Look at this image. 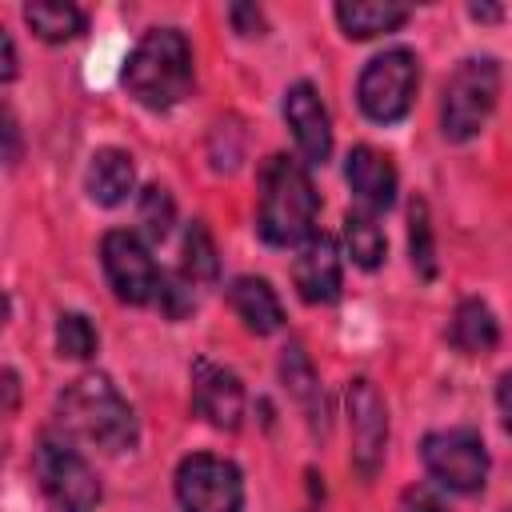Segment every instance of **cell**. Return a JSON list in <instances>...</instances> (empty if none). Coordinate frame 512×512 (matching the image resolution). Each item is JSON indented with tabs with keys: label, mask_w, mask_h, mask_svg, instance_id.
I'll return each mask as SVG.
<instances>
[{
	"label": "cell",
	"mask_w": 512,
	"mask_h": 512,
	"mask_svg": "<svg viewBox=\"0 0 512 512\" xmlns=\"http://www.w3.org/2000/svg\"><path fill=\"white\" fill-rule=\"evenodd\" d=\"M320 192L300 156L268 152L256 168V232L272 248H300L316 236Z\"/></svg>",
	"instance_id": "cell-1"
},
{
	"label": "cell",
	"mask_w": 512,
	"mask_h": 512,
	"mask_svg": "<svg viewBox=\"0 0 512 512\" xmlns=\"http://www.w3.org/2000/svg\"><path fill=\"white\" fill-rule=\"evenodd\" d=\"M56 432H64L68 440H84L104 456H120L140 444L136 408L120 396V388L104 372H80L60 388Z\"/></svg>",
	"instance_id": "cell-2"
},
{
	"label": "cell",
	"mask_w": 512,
	"mask_h": 512,
	"mask_svg": "<svg viewBox=\"0 0 512 512\" xmlns=\"http://www.w3.org/2000/svg\"><path fill=\"white\" fill-rule=\"evenodd\" d=\"M120 84L148 112H168V108L184 104L196 88V60H192L188 36L168 24L148 28L124 56Z\"/></svg>",
	"instance_id": "cell-3"
},
{
	"label": "cell",
	"mask_w": 512,
	"mask_h": 512,
	"mask_svg": "<svg viewBox=\"0 0 512 512\" xmlns=\"http://www.w3.org/2000/svg\"><path fill=\"white\" fill-rule=\"evenodd\" d=\"M500 100V60L496 56H464L440 92V136L448 144H468L484 132Z\"/></svg>",
	"instance_id": "cell-4"
},
{
	"label": "cell",
	"mask_w": 512,
	"mask_h": 512,
	"mask_svg": "<svg viewBox=\"0 0 512 512\" xmlns=\"http://www.w3.org/2000/svg\"><path fill=\"white\" fill-rule=\"evenodd\" d=\"M32 476L52 512H96L100 508V476L80 456V448L64 432H40L32 448Z\"/></svg>",
	"instance_id": "cell-5"
},
{
	"label": "cell",
	"mask_w": 512,
	"mask_h": 512,
	"mask_svg": "<svg viewBox=\"0 0 512 512\" xmlns=\"http://www.w3.org/2000/svg\"><path fill=\"white\" fill-rule=\"evenodd\" d=\"M420 92V56L404 44L376 52L356 76V104L372 124H400Z\"/></svg>",
	"instance_id": "cell-6"
},
{
	"label": "cell",
	"mask_w": 512,
	"mask_h": 512,
	"mask_svg": "<svg viewBox=\"0 0 512 512\" xmlns=\"http://www.w3.org/2000/svg\"><path fill=\"white\" fill-rule=\"evenodd\" d=\"M420 460H424V472L448 488V492H460V496H472L488 484V468H492V456H488V444L476 428H436L420 440Z\"/></svg>",
	"instance_id": "cell-7"
},
{
	"label": "cell",
	"mask_w": 512,
	"mask_h": 512,
	"mask_svg": "<svg viewBox=\"0 0 512 512\" xmlns=\"http://www.w3.org/2000/svg\"><path fill=\"white\" fill-rule=\"evenodd\" d=\"M172 492H176L180 512H240L244 472L228 456L188 452L172 472Z\"/></svg>",
	"instance_id": "cell-8"
},
{
	"label": "cell",
	"mask_w": 512,
	"mask_h": 512,
	"mask_svg": "<svg viewBox=\"0 0 512 512\" xmlns=\"http://www.w3.org/2000/svg\"><path fill=\"white\" fill-rule=\"evenodd\" d=\"M344 408H348V464L352 472L368 484L384 468L388 456V404L380 388L368 376H352L344 388Z\"/></svg>",
	"instance_id": "cell-9"
},
{
	"label": "cell",
	"mask_w": 512,
	"mask_h": 512,
	"mask_svg": "<svg viewBox=\"0 0 512 512\" xmlns=\"http://www.w3.org/2000/svg\"><path fill=\"white\" fill-rule=\"evenodd\" d=\"M100 268H104V280H108V288H112V296L120 304H132V308L156 304L164 272L156 268L148 244L136 232H124V228L104 232V240H100Z\"/></svg>",
	"instance_id": "cell-10"
},
{
	"label": "cell",
	"mask_w": 512,
	"mask_h": 512,
	"mask_svg": "<svg viewBox=\"0 0 512 512\" xmlns=\"http://www.w3.org/2000/svg\"><path fill=\"white\" fill-rule=\"evenodd\" d=\"M188 384H192V412L204 424H212L220 432H236L244 424L248 396H244V384L232 368H224L208 356H196L188 364Z\"/></svg>",
	"instance_id": "cell-11"
},
{
	"label": "cell",
	"mask_w": 512,
	"mask_h": 512,
	"mask_svg": "<svg viewBox=\"0 0 512 512\" xmlns=\"http://www.w3.org/2000/svg\"><path fill=\"white\" fill-rule=\"evenodd\" d=\"M284 124L292 128V140H296V152L308 168H320L328 164L332 156V116L320 100V88L312 80H296L284 88Z\"/></svg>",
	"instance_id": "cell-12"
},
{
	"label": "cell",
	"mask_w": 512,
	"mask_h": 512,
	"mask_svg": "<svg viewBox=\"0 0 512 512\" xmlns=\"http://www.w3.org/2000/svg\"><path fill=\"white\" fill-rule=\"evenodd\" d=\"M292 288L304 304H332L340 300L344 288V256L340 244L328 232H316L312 240H304L292 256Z\"/></svg>",
	"instance_id": "cell-13"
},
{
	"label": "cell",
	"mask_w": 512,
	"mask_h": 512,
	"mask_svg": "<svg viewBox=\"0 0 512 512\" xmlns=\"http://www.w3.org/2000/svg\"><path fill=\"white\" fill-rule=\"evenodd\" d=\"M344 180H348V192L356 196V208H368V212H388L396 204V192H400V172L392 164L388 152L372 148V144H356L348 148L344 156Z\"/></svg>",
	"instance_id": "cell-14"
},
{
	"label": "cell",
	"mask_w": 512,
	"mask_h": 512,
	"mask_svg": "<svg viewBox=\"0 0 512 512\" xmlns=\"http://www.w3.org/2000/svg\"><path fill=\"white\" fill-rule=\"evenodd\" d=\"M280 384H284L288 396L296 400V408H300L308 432L324 440V436H328V400H324V384H320V376H316V368H312L304 344H296V340H288V344L280 348Z\"/></svg>",
	"instance_id": "cell-15"
},
{
	"label": "cell",
	"mask_w": 512,
	"mask_h": 512,
	"mask_svg": "<svg viewBox=\"0 0 512 512\" xmlns=\"http://www.w3.org/2000/svg\"><path fill=\"white\" fill-rule=\"evenodd\" d=\"M84 192L100 208H120L136 192V160L124 148H96L84 168Z\"/></svg>",
	"instance_id": "cell-16"
},
{
	"label": "cell",
	"mask_w": 512,
	"mask_h": 512,
	"mask_svg": "<svg viewBox=\"0 0 512 512\" xmlns=\"http://www.w3.org/2000/svg\"><path fill=\"white\" fill-rule=\"evenodd\" d=\"M228 304H232L236 320H240L248 332H256V336H272V332L284 328V304H280L276 288H272L264 276H252V272L232 276V284H228Z\"/></svg>",
	"instance_id": "cell-17"
},
{
	"label": "cell",
	"mask_w": 512,
	"mask_h": 512,
	"mask_svg": "<svg viewBox=\"0 0 512 512\" xmlns=\"http://www.w3.org/2000/svg\"><path fill=\"white\" fill-rule=\"evenodd\" d=\"M332 16L348 40H372L380 32L404 28L412 8L396 4V0H340V4H332Z\"/></svg>",
	"instance_id": "cell-18"
},
{
	"label": "cell",
	"mask_w": 512,
	"mask_h": 512,
	"mask_svg": "<svg viewBox=\"0 0 512 512\" xmlns=\"http://www.w3.org/2000/svg\"><path fill=\"white\" fill-rule=\"evenodd\" d=\"M448 340L452 348L468 352V356H488L496 344H500V320L496 312L488 308V300L480 296H464L452 312V324H448Z\"/></svg>",
	"instance_id": "cell-19"
},
{
	"label": "cell",
	"mask_w": 512,
	"mask_h": 512,
	"mask_svg": "<svg viewBox=\"0 0 512 512\" xmlns=\"http://www.w3.org/2000/svg\"><path fill=\"white\" fill-rule=\"evenodd\" d=\"M24 24L44 44H64L88 32V12L68 0H32L24 4Z\"/></svg>",
	"instance_id": "cell-20"
},
{
	"label": "cell",
	"mask_w": 512,
	"mask_h": 512,
	"mask_svg": "<svg viewBox=\"0 0 512 512\" xmlns=\"http://www.w3.org/2000/svg\"><path fill=\"white\" fill-rule=\"evenodd\" d=\"M344 244H348L352 264L364 268V272H376L388 256V236H384L376 212H368V208H348L344 212Z\"/></svg>",
	"instance_id": "cell-21"
},
{
	"label": "cell",
	"mask_w": 512,
	"mask_h": 512,
	"mask_svg": "<svg viewBox=\"0 0 512 512\" xmlns=\"http://www.w3.org/2000/svg\"><path fill=\"white\" fill-rule=\"evenodd\" d=\"M408 260L420 280H436V236H432V216L424 196L408 200Z\"/></svg>",
	"instance_id": "cell-22"
},
{
	"label": "cell",
	"mask_w": 512,
	"mask_h": 512,
	"mask_svg": "<svg viewBox=\"0 0 512 512\" xmlns=\"http://www.w3.org/2000/svg\"><path fill=\"white\" fill-rule=\"evenodd\" d=\"M180 272L200 288V284H212L220 276V256H216V240L208 232L204 220H192L184 228V252H180Z\"/></svg>",
	"instance_id": "cell-23"
},
{
	"label": "cell",
	"mask_w": 512,
	"mask_h": 512,
	"mask_svg": "<svg viewBox=\"0 0 512 512\" xmlns=\"http://www.w3.org/2000/svg\"><path fill=\"white\" fill-rule=\"evenodd\" d=\"M136 224H140V232H144L152 244L168 240V232H172V224H176V200H172V192H168L164 184L140 188V196H136Z\"/></svg>",
	"instance_id": "cell-24"
},
{
	"label": "cell",
	"mask_w": 512,
	"mask_h": 512,
	"mask_svg": "<svg viewBox=\"0 0 512 512\" xmlns=\"http://www.w3.org/2000/svg\"><path fill=\"white\" fill-rule=\"evenodd\" d=\"M100 348V336H96V324L84 316V312H60L56 316V356L64 360H92Z\"/></svg>",
	"instance_id": "cell-25"
},
{
	"label": "cell",
	"mask_w": 512,
	"mask_h": 512,
	"mask_svg": "<svg viewBox=\"0 0 512 512\" xmlns=\"http://www.w3.org/2000/svg\"><path fill=\"white\" fill-rule=\"evenodd\" d=\"M156 308H160L168 320H184V316H192V312H196V284H192L184 272H164Z\"/></svg>",
	"instance_id": "cell-26"
},
{
	"label": "cell",
	"mask_w": 512,
	"mask_h": 512,
	"mask_svg": "<svg viewBox=\"0 0 512 512\" xmlns=\"http://www.w3.org/2000/svg\"><path fill=\"white\" fill-rule=\"evenodd\" d=\"M396 512H452V508L444 504V496H440L436 488H428V484H408V488L400 492Z\"/></svg>",
	"instance_id": "cell-27"
},
{
	"label": "cell",
	"mask_w": 512,
	"mask_h": 512,
	"mask_svg": "<svg viewBox=\"0 0 512 512\" xmlns=\"http://www.w3.org/2000/svg\"><path fill=\"white\" fill-rule=\"evenodd\" d=\"M228 20H232V32L244 36V40L268 32V16H264V8H256V4H228Z\"/></svg>",
	"instance_id": "cell-28"
},
{
	"label": "cell",
	"mask_w": 512,
	"mask_h": 512,
	"mask_svg": "<svg viewBox=\"0 0 512 512\" xmlns=\"http://www.w3.org/2000/svg\"><path fill=\"white\" fill-rule=\"evenodd\" d=\"M496 412H500V428L512 436V368H504L496 380Z\"/></svg>",
	"instance_id": "cell-29"
},
{
	"label": "cell",
	"mask_w": 512,
	"mask_h": 512,
	"mask_svg": "<svg viewBox=\"0 0 512 512\" xmlns=\"http://www.w3.org/2000/svg\"><path fill=\"white\" fill-rule=\"evenodd\" d=\"M4 160H8V168L20 164V124H16L12 108H4Z\"/></svg>",
	"instance_id": "cell-30"
},
{
	"label": "cell",
	"mask_w": 512,
	"mask_h": 512,
	"mask_svg": "<svg viewBox=\"0 0 512 512\" xmlns=\"http://www.w3.org/2000/svg\"><path fill=\"white\" fill-rule=\"evenodd\" d=\"M0 48H4V68H0V80H16V44H12V32L0 36Z\"/></svg>",
	"instance_id": "cell-31"
},
{
	"label": "cell",
	"mask_w": 512,
	"mask_h": 512,
	"mask_svg": "<svg viewBox=\"0 0 512 512\" xmlns=\"http://www.w3.org/2000/svg\"><path fill=\"white\" fill-rule=\"evenodd\" d=\"M4 392H8V404H4V408H8V412H16V396H20V380H16V368H12V364L4 368Z\"/></svg>",
	"instance_id": "cell-32"
},
{
	"label": "cell",
	"mask_w": 512,
	"mask_h": 512,
	"mask_svg": "<svg viewBox=\"0 0 512 512\" xmlns=\"http://www.w3.org/2000/svg\"><path fill=\"white\" fill-rule=\"evenodd\" d=\"M468 16H472V20H500L504 12H500L496 4H468Z\"/></svg>",
	"instance_id": "cell-33"
}]
</instances>
